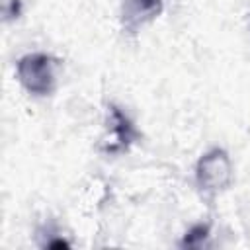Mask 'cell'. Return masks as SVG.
<instances>
[{
	"label": "cell",
	"mask_w": 250,
	"mask_h": 250,
	"mask_svg": "<svg viewBox=\"0 0 250 250\" xmlns=\"http://www.w3.org/2000/svg\"><path fill=\"white\" fill-rule=\"evenodd\" d=\"M18 76L21 84L37 94L45 96L53 90L55 72H53V61L47 55H27L18 62Z\"/></svg>",
	"instance_id": "cell-1"
},
{
	"label": "cell",
	"mask_w": 250,
	"mask_h": 250,
	"mask_svg": "<svg viewBox=\"0 0 250 250\" xmlns=\"http://www.w3.org/2000/svg\"><path fill=\"white\" fill-rule=\"evenodd\" d=\"M109 131H111V141H109V150H117L123 148L131 143L133 139V125L127 121V117L119 111L113 109L111 117H109Z\"/></svg>",
	"instance_id": "cell-3"
},
{
	"label": "cell",
	"mask_w": 250,
	"mask_h": 250,
	"mask_svg": "<svg viewBox=\"0 0 250 250\" xmlns=\"http://www.w3.org/2000/svg\"><path fill=\"white\" fill-rule=\"evenodd\" d=\"M199 186L205 189H221L230 180V162L223 150H213L205 154L197 168Z\"/></svg>",
	"instance_id": "cell-2"
},
{
	"label": "cell",
	"mask_w": 250,
	"mask_h": 250,
	"mask_svg": "<svg viewBox=\"0 0 250 250\" xmlns=\"http://www.w3.org/2000/svg\"><path fill=\"white\" fill-rule=\"evenodd\" d=\"M160 0H123V18L129 25L145 21L158 14Z\"/></svg>",
	"instance_id": "cell-4"
}]
</instances>
